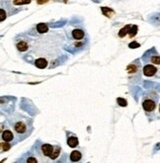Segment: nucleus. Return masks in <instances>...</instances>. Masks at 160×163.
<instances>
[{"label": "nucleus", "instance_id": "f257e3e1", "mask_svg": "<svg viewBox=\"0 0 160 163\" xmlns=\"http://www.w3.org/2000/svg\"><path fill=\"white\" fill-rule=\"evenodd\" d=\"M10 127L18 140H23L33 132V121L28 116L16 113L8 119Z\"/></svg>", "mask_w": 160, "mask_h": 163}, {"label": "nucleus", "instance_id": "f03ea898", "mask_svg": "<svg viewBox=\"0 0 160 163\" xmlns=\"http://www.w3.org/2000/svg\"><path fill=\"white\" fill-rule=\"evenodd\" d=\"M158 100L159 95L154 90H149V91L144 92L141 99V103L142 108H143L144 112L146 113L147 116H150V115L154 114V112L156 111Z\"/></svg>", "mask_w": 160, "mask_h": 163}, {"label": "nucleus", "instance_id": "7ed1b4c3", "mask_svg": "<svg viewBox=\"0 0 160 163\" xmlns=\"http://www.w3.org/2000/svg\"><path fill=\"white\" fill-rule=\"evenodd\" d=\"M61 148L58 145H51L49 143L42 144L41 146V152L42 156L49 157L51 159H56L59 156Z\"/></svg>", "mask_w": 160, "mask_h": 163}, {"label": "nucleus", "instance_id": "20e7f679", "mask_svg": "<svg viewBox=\"0 0 160 163\" xmlns=\"http://www.w3.org/2000/svg\"><path fill=\"white\" fill-rule=\"evenodd\" d=\"M127 71L129 73V79L141 78V62H139V61H134L131 64L127 65Z\"/></svg>", "mask_w": 160, "mask_h": 163}, {"label": "nucleus", "instance_id": "39448f33", "mask_svg": "<svg viewBox=\"0 0 160 163\" xmlns=\"http://www.w3.org/2000/svg\"><path fill=\"white\" fill-rule=\"evenodd\" d=\"M15 137V134L14 132H12L11 130L7 129V127H5V130H3V127H2L1 130V139L3 141H6V142H11L12 140L14 139Z\"/></svg>", "mask_w": 160, "mask_h": 163}, {"label": "nucleus", "instance_id": "423d86ee", "mask_svg": "<svg viewBox=\"0 0 160 163\" xmlns=\"http://www.w3.org/2000/svg\"><path fill=\"white\" fill-rule=\"evenodd\" d=\"M157 67L154 66L152 64H146L145 66L143 67V74L147 77H151L154 76L157 73Z\"/></svg>", "mask_w": 160, "mask_h": 163}, {"label": "nucleus", "instance_id": "0eeeda50", "mask_svg": "<svg viewBox=\"0 0 160 163\" xmlns=\"http://www.w3.org/2000/svg\"><path fill=\"white\" fill-rule=\"evenodd\" d=\"M16 47L18 49L19 52H26L29 49L30 47V44L27 40L21 39L20 41L16 42Z\"/></svg>", "mask_w": 160, "mask_h": 163}, {"label": "nucleus", "instance_id": "6e6552de", "mask_svg": "<svg viewBox=\"0 0 160 163\" xmlns=\"http://www.w3.org/2000/svg\"><path fill=\"white\" fill-rule=\"evenodd\" d=\"M71 37H72V39L75 40V41H81V40L84 39L85 33L83 30H81V29H74V30H72V32H71Z\"/></svg>", "mask_w": 160, "mask_h": 163}, {"label": "nucleus", "instance_id": "1a4fd4ad", "mask_svg": "<svg viewBox=\"0 0 160 163\" xmlns=\"http://www.w3.org/2000/svg\"><path fill=\"white\" fill-rule=\"evenodd\" d=\"M35 64H36V66L38 67V68H41V69L46 68L47 66V61L46 59H44V57H40V59H38L36 61Z\"/></svg>", "mask_w": 160, "mask_h": 163}, {"label": "nucleus", "instance_id": "9d476101", "mask_svg": "<svg viewBox=\"0 0 160 163\" xmlns=\"http://www.w3.org/2000/svg\"><path fill=\"white\" fill-rule=\"evenodd\" d=\"M67 144H68V146L74 148V147H76L78 145V139L76 137H74V135L67 137Z\"/></svg>", "mask_w": 160, "mask_h": 163}, {"label": "nucleus", "instance_id": "9b49d317", "mask_svg": "<svg viewBox=\"0 0 160 163\" xmlns=\"http://www.w3.org/2000/svg\"><path fill=\"white\" fill-rule=\"evenodd\" d=\"M81 157H82V154H81V152L78 151V150H73V151L70 153V160L72 162L79 161V160L81 159Z\"/></svg>", "mask_w": 160, "mask_h": 163}, {"label": "nucleus", "instance_id": "f8f14e48", "mask_svg": "<svg viewBox=\"0 0 160 163\" xmlns=\"http://www.w3.org/2000/svg\"><path fill=\"white\" fill-rule=\"evenodd\" d=\"M37 31L40 34H45V33H47L49 31V28H47V26L45 23H40L38 24V26H37Z\"/></svg>", "mask_w": 160, "mask_h": 163}, {"label": "nucleus", "instance_id": "ddd939ff", "mask_svg": "<svg viewBox=\"0 0 160 163\" xmlns=\"http://www.w3.org/2000/svg\"><path fill=\"white\" fill-rule=\"evenodd\" d=\"M149 61L152 62L153 64L160 65V56H158V54H153V56H150V59H149Z\"/></svg>", "mask_w": 160, "mask_h": 163}, {"label": "nucleus", "instance_id": "4468645a", "mask_svg": "<svg viewBox=\"0 0 160 163\" xmlns=\"http://www.w3.org/2000/svg\"><path fill=\"white\" fill-rule=\"evenodd\" d=\"M31 3V0H13V4L14 5H26Z\"/></svg>", "mask_w": 160, "mask_h": 163}, {"label": "nucleus", "instance_id": "2eb2a0df", "mask_svg": "<svg viewBox=\"0 0 160 163\" xmlns=\"http://www.w3.org/2000/svg\"><path fill=\"white\" fill-rule=\"evenodd\" d=\"M117 102H118V104L121 107H126L127 105V100L124 99V98H118V99H117Z\"/></svg>", "mask_w": 160, "mask_h": 163}, {"label": "nucleus", "instance_id": "dca6fc26", "mask_svg": "<svg viewBox=\"0 0 160 163\" xmlns=\"http://www.w3.org/2000/svg\"><path fill=\"white\" fill-rule=\"evenodd\" d=\"M6 19V12L4 11V9H1L0 10V21H4V20Z\"/></svg>", "mask_w": 160, "mask_h": 163}, {"label": "nucleus", "instance_id": "f3484780", "mask_svg": "<svg viewBox=\"0 0 160 163\" xmlns=\"http://www.w3.org/2000/svg\"><path fill=\"white\" fill-rule=\"evenodd\" d=\"M1 151H4V150H8L9 148H10V145H8L7 144V142L5 141V145H4V142L2 141L1 142Z\"/></svg>", "mask_w": 160, "mask_h": 163}, {"label": "nucleus", "instance_id": "a211bd4d", "mask_svg": "<svg viewBox=\"0 0 160 163\" xmlns=\"http://www.w3.org/2000/svg\"><path fill=\"white\" fill-rule=\"evenodd\" d=\"M27 162H29V163H37V162H38V159L34 158L33 156H31V157H29V158L27 159Z\"/></svg>", "mask_w": 160, "mask_h": 163}, {"label": "nucleus", "instance_id": "6ab92c4d", "mask_svg": "<svg viewBox=\"0 0 160 163\" xmlns=\"http://www.w3.org/2000/svg\"><path fill=\"white\" fill-rule=\"evenodd\" d=\"M139 47V44H137V42H131V44H129V47Z\"/></svg>", "mask_w": 160, "mask_h": 163}, {"label": "nucleus", "instance_id": "aec40b11", "mask_svg": "<svg viewBox=\"0 0 160 163\" xmlns=\"http://www.w3.org/2000/svg\"><path fill=\"white\" fill-rule=\"evenodd\" d=\"M47 1H49V0H37V2H38L39 4H44Z\"/></svg>", "mask_w": 160, "mask_h": 163}]
</instances>
